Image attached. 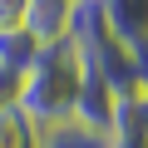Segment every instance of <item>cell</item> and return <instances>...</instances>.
<instances>
[{"instance_id":"cell-8","label":"cell","mask_w":148,"mask_h":148,"mask_svg":"<svg viewBox=\"0 0 148 148\" xmlns=\"http://www.w3.org/2000/svg\"><path fill=\"white\" fill-rule=\"evenodd\" d=\"M15 99H20V74L0 64V109H10Z\"/></svg>"},{"instance_id":"cell-5","label":"cell","mask_w":148,"mask_h":148,"mask_svg":"<svg viewBox=\"0 0 148 148\" xmlns=\"http://www.w3.org/2000/svg\"><path fill=\"white\" fill-rule=\"evenodd\" d=\"M0 148H45V128L20 104H10L0 109Z\"/></svg>"},{"instance_id":"cell-6","label":"cell","mask_w":148,"mask_h":148,"mask_svg":"<svg viewBox=\"0 0 148 148\" xmlns=\"http://www.w3.org/2000/svg\"><path fill=\"white\" fill-rule=\"evenodd\" d=\"M45 45L25 30V25H10V30H0V64L5 69H15V74H25L30 64H35V54H40Z\"/></svg>"},{"instance_id":"cell-10","label":"cell","mask_w":148,"mask_h":148,"mask_svg":"<svg viewBox=\"0 0 148 148\" xmlns=\"http://www.w3.org/2000/svg\"><path fill=\"white\" fill-rule=\"evenodd\" d=\"M109 148H148V138L143 133H128V128H114L109 133Z\"/></svg>"},{"instance_id":"cell-4","label":"cell","mask_w":148,"mask_h":148,"mask_svg":"<svg viewBox=\"0 0 148 148\" xmlns=\"http://www.w3.org/2000/svg\"><path fill=\"white\" fill-rule=\"evenodd\" d=\"M69 20H74V0H30L20 25L40 45H54V40H69Z\"/></svg>"},{"instance_id":"cell-7","label":"cell","mask_w":148,"mask_h":148,"mask_svg":"<svg viewBox=\"0 0 148 148\" xmlns=\"http://www.w3.org/2000/svg\"><path fill=\"white\" fill-rule=\"evenodd\" d=\"M45 148H109V138H99V133H84V128L64 123V128H49V133H45Z\"/></svg>"},{"instance_id":"cell-3","label":"cell","mask_w":148,"mask_h":148,"mask_svg":"<svg viewBox=\"0 0 148 148\" xmlns=\"http://www.w3.org/2000/svg\"><path fill=\"white\" fill-rule=\"evenodd\" d=\"M109 35L128 49V59L148 45V0H99Z\"/></svg>"},{"instance_id":"cell-2","label":"cell","mask_w":148,"mask_h":148,"mask_svg":"<svg viewBox=\"0 0 148 148\" xmlns=\"http://www.w3.org/2000/svg\"><path fill=\"white\" fill-rule=\"evenodd\" d=\"M119 94H123V89H114L99 69L84 64V89H79V104H74V119H69V123L84 128V133L109 138L114 123H119Z\"/></svg>"},{"instance_id":"cell-9","label":"cell","mask_w":148,"mask_h":148,"mask_svg":"<svg viewBox=\"0 0 148 148\" xmlns=\"http://www.w3.org/2000/svg\"><path fill=\"white\" fill-rule=\"evenodd\" d=\"M25 5H30V0H0V30L20 25V20H25Z\"/></svg>"},{"instance_id":"cell-1","label":"cell","mask_w":148,"mask_h":148,"mask_svg":"<svg viewBox=\"0 0 148 148\" xmlns=\"http://www.w3.org/2000/svg\"><path fill=\"white\" fill-rule=\"evenodd\" d=\"M79 89H84V54H79V45L74 40H54L20 74V99L15 104L49 133V128H64L74 119Z\"/></svg>"}]
</instances>
